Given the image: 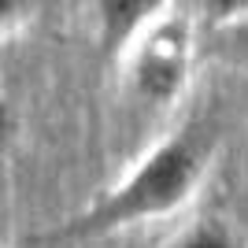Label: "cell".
<instances>
[{
  "label": "cell",
  "mask_w": 248,
  "mask_h": 248,
  "mask_svg": "<svg viewBox=\"0 0 248 248\" xmlns=\"http://www.w3.org/2000/svg\"><path fill=\"white\" fill-rule=\"evenodd\" d=\"M204 163H207L204 130H197V126L178 130L170 141L152 148L126 182H119L111 193H104L96 204L67 218L60 230L45 233L41 241H89L115 233L123 226H134L141 218L167 215L178 204H186V197L197 189Z\"/></svg>",
  "instance_id": "6da1fadb"
},
{
  "label": "cell",
  "mask_w": 248,
  "mask_h": 248,
  "mask_svg": "<svg viewBox=\"0 0 248 248\" xmlns=\"http://www.w3.org/2000/svg\"><path fill=\"white\" fill-rule=\"evenodd\" d=\"M11 134V108H8V100L0 96V141Z\"/></svg>",
  "instance_id": "52a82bcc"
},
{
  "label": "cell",
  "mask_w": 248,
  "mask_h": 248,
  "mask_svg": "<svg viewBox=\"0 0 248 248\" xmlns=\"http://www.w3.org/2000/svg\"><path fill=\"white\" fill-rule=\"evenodd\" d=\"M189 67V30L178 19L159 22L137 48L134 60V85L137 93L152 104L174 100Z\"/></svg>",
  "instance_id": "7a4b0ae2"
},
{
  "label": "cell",
  "mask_w": 248,
  "mask_h": 248,
  "mask_svg": "<svg viewBox=\"0 0 248 248\" xmlns=\"http://www.w3.org/2000/svg\"><path fill=\"white\" fill-rule=\"evenodd\" d=\"M178 248H237V245H233L230 230L222 226L218 218H204V222H200V226L193 230Z\"/></svg>",
  "instance_id": "277c9868"
},
{
  "label": "cell",
  "mask_w": 248,
  "mask_h": 248,
  "mask_svg": "<svg viewBox=\"0 0 248 248\" xmlns=\"http://www.w3.org/2000/svg\"><path fill=\"white\" fill-rule=\"evenodd\" d=\"M33 15V4L26 0H0V30H11V26H19Z\"/></svg>",
  "instance_id": "5b68a950"
},
{
  "label": "cell",
  "mask_w": 248,
  "mask_h": 248,
  "mask_svg": "<svg viewBox=\"0 0 248 248\" xmlns=\"http://www.w3.org/2000/svg\"><path fill=\"white\" fill-rule=\"evenodd\" d=\"M230 45H237V52L248 60V19H245V22H237V26L230 30Z\"/></svg>",
  "instance_id": "8992f818"
},
{
  "label": "cell",
  "mask_w": 248,
  "mask_h": 248,
  "mask_svg": "<svg viewBox=\"0 0 248 248\" xmlns=\"http://www.w3.org/2000/svg\"><path fill=\"white\" fill-rule=\"evenodd\" d=\"M155 11H163L159 0H104V4H96V15H100V48L108 56H115L123 45L134 41V33L152 19Z\"/></svg>",
  "instance_id": "3957f363"
}]
</instances>
